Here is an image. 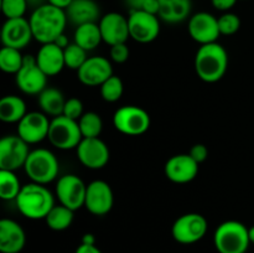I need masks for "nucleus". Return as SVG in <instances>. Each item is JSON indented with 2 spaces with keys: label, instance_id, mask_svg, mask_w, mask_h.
Returning <instances> with one entry per match:
<instances>
[{
  "label": "nucleus",
  "instance_id": "nucleus-1",
  "mask_svg": "<svg viewBox=\"0 0 254 253\" xmlns=\"http://www.w3.org/2000/svg\"><path fill=\"white\" fill-rule=\"evenodd\" d=\"M29 21L34 40L45 45L55 42L57 37L64 34L68 19L64 10L46 2L34 9Z\"/></svg>",
  "mask_w": 254,
  "mask_h": 253
},
{
  "label": "nucleus",
  "instance_id": "nucleus-2",
  "mask_svg": "<svg viewBox=\"0 0 254 253\" xmlns=\"http://www.w3.org/2000/svg\"><path fill=\"white\" fill-rule=\"evenodd\" d=\"M228 68V54L222 45H202L195 56V71L198 78L207 83H215L223 78Z\"/></svg>",
  "mask_w": 254,
  "mask_h": 253
},
{
  "label": "nucleus",
  "instance_id": "nucleus-3",
  "mask_svg": "<svg viewBox=\"0 0 254 253\" xmlns=\"http://www.w3.org/2000/svg\"><path fill=\"white\" fill-rule=\"evenodd\" d=\"M15 201L20 213L29 220H45L55 206L51 191L45 185L36 183L22 186Z\"/></svg>",
  "mask_w": 254,
  "mask_h": 253
},
{
  "label": "nucleus",
  "instance_id": "nucleus-4",
  "mask_svg": "<svg viewBox=\"0 0 254 253\" xmlns=\"http://www.w3.org/2000/svg\"><path fill=\"white\" fill-rule=\"evenodd\" d=\"M213 245L218 253H246L251 246L248 228L240 221H225L216 228Z\"/></svg>",
  "mask_w": 254,
  "mask_h": 253
},
{
  "label": "nucleus",
  "instance_id": "nucleus-5",
  "mask_svg": "<svg viewBox=\"0 0 254 253\" xmlns=\"http://www.w3.org/2000/svg\"><path fill=\"white\" fill-rule=\"evenodd\" d=\"M24 170L32 183L47 185L59 176V160L49 149H35L30 151Z\"/></svg>",
  "mask_w": 254,
  "mask_h": 253
},
{
  "label": "nucleus",
  "instance_id": "nucleus-6",
  "mask_svg": "<svg viewBox=\"0 0 254 253\" xmlns=\"http://www.w3.org/2000/svg\"><path fill=\"white\" fill-rule=\"evenodd\" d=\"M151 119L145 109L138 106H123L113 116V126L119 133L138 136L150 128Z\"/></svg>",
  "mask_w": 254,
  "mask_h": 253
},
{
  "label": "nucleus",
  "instance_id": "nucleus-7",
  "mask_svg": "<svg viewBox=\"0 0 254 253\" xmlns=\"http://www.w3.org/2000/svg\"><path fill=\"white\" fill-rule=\"evenodd\" d=\"M47 139L55 148L60 150H69V149H76L83 136L78 122L64 116H60L51 119Z\"/></svg>",
  "mask_w": 254,
  "mask_h": 253
},
{
  "label": "nucleus",
  "instance_id": "nucleus-8",
  "mask_svg": "<svg viewBox=\"0 0 254 253\" xmlns=\"http://www.w3.org/2000/svg\"><path fill=\"white\" fill-rule=\"evenodd\" d=\"M208 222L205 216L196 212L185 213L174 222L171 235L181 245H193L206 236Z\"/></svg>",
  "mask_w": 254,
  "mask_h": 253
},
{
  "label": "nucleus",
  "instance_id": "nucleus-9",
  "mask_svg": "<svg viewBox=\"0 0 254 253\" xmlns=\"http://www.w3.org/2000/svg\"><path fill=\"white\" fill-rule=\"evenodd\" d=\"M130 39L139 44H149L160 34V19L158 15L144 10H130L128 16Z\"/></svg>",
  "mask_w": 254,
  "mask_h": 253
},
{
  "label": "nucleus",
  "instance_id": "nucleus-10",
  "mask_svg": "<svg viewBox=\"0 0 254 253\" xmlns=\"http://www.w3.org/2000/svg\"><path fill=\"white\" fill-rule=\"evenodd\" d=\"M30 154L29 144L19 135H5L0 140V170L16 171L24 168Z\"/></svg>",
  "mask_w": 254,
  "mask_h": 253
},
{
  "label": "nucleus",
  "instance_id": "nucleus-11",
  "mask_svg": "<svg viewBox=\"0 0 254 253\" xmlns=\"http://www.w3.org/2000/svg\"><path fill=\"white\" fill-rule=\"evenodd\" d=\"M16 86L22 93L39 96L47 87V76L37 64L36 59L26 55L20 71L15 74Z\"/></svg>",
  "mask_w": 254,
  "mask_h": 253
},
{
  "label": "nucleus",
  "instance_id": "nucleus-12",
  "mask_svg": "<svg viewBox=\"0 0 254 253\" xmlns=\"http://www.w3.org/2000/svg\"><path fill=\"white\" fill-rule=\"evenodd\" d=\"M87 185L79 176L66 174L57 180L56 196L60 203L72 211H77L84 206Z\"/></svg>",
  "mask_w": 254,
  "mask_h": 253
},
{
  "label": "nucleus",
  "instance_id": "nucleus-13",
  "mask_svg": "<svg viewBox=\"0 0 254 253\" xmlns=\"http://www.w3.org/2000/svg\"><path fill=\"white\" fill-rule=\"evenodd\" d=\"M76 153L79 163L92 170L104 168L111 158L109 148L101 138H83Z\"/></svg>",
  "mask_w": 254,
  "mask_h": 253
},
{
  "label": "nucleus",
  "instance_id": "nucleus-14",
  "mask_svg": "<svg viewBox=\"0 0 254 253\" xmlns=\"http://www.w3.org/2000/svg\"><path fill=\"white\" fill-rule=\"evenodd\" d=\"M114 195L111 185L103 180H94L87 185L84 207L94 216H104L113 208Z\"/></svg>",
  "mask_w": 254,
  "mask_h": 253
},
{
  "label": "nucleus",
  "instance_id": "nucleus-15",
  "mask_svg": "<svg viewBox=\"0 0 254 253\" xmlns=\"http://www.w3.org/2000/svg\"><path fill=\"white\" fill-rule=\"evenodd\" d=\"M188 30L191 39L201 46L217 42L218 37L221 36L218 19L207 11L193 14L189 20Z\"/></svg>",
  "mask_w": 254,
  "mask_h": 253
},
{
  "label": "nucleus",
  "instance_id": "nucleus-16",
  "mask_svg": "<svg viewBox=\"0 0 254 253\" xmlns=\"http://www.w3.org/2000/svg\"><path fill=\"white\" fill-rule=\"evenodd\" d=\"M51 121L42 112H30L17 123V135L27 144H37L47 139Z\"/></svg>",
  "mask_w": 254,
  "mask_h": 253
},
{
  "label": "nucleus",
  "instance_id": "nucleus-17",
  "mask_svg": "<svg viewBox=\"0 0 254 253\" xmlns=\"http://www.w3.org/2000/svg\"><path fill=\"white\" fill-rule=\"evenodd\" d=\"M99 29H101L102 39L109 46L118 44H126L130 37L129 34L128 17L119 12L112 11L103 15L99 20Z\"/></svg>",
  "mask_w": 254,
  "mask_h": 253
},
{
  "label": "nucleus",
  "instance_id": "nucleus-18",
  "mask_svg": "<svg viewBox=\"0 0 254 253\" xmlns=\"http://www.w3.org/2000/svg\"><path fill=\"white\" fill-rule=\"evenodd\" d=\"M111 76H113V67L111 61L103 56L88 57L77 71L78 81L88 87L101 86Z\"/></svg>",
  "mask_w": 254,
  "mask_h": 253
},
{
  "label": "nucleus",
  "instance_id": "nucleus-19",
  "mask_svg": "<svg viewBox=\"0 0 254 253\" xmlns=\"http://www.w3.org/2000/svg\"><path fill=\"white\" fill-rule=\"evenodd\" d=\"M34 39L30 21L25 17L6 19L1 29V42L5 47L22 50Z\"/></svg>",
  "mask_w": 254,
  "mask_h": 253
},
{
  "label": "nucleus",
  "instance_id": "nucleus-20",
  "mask_svg": "<svg viewBox=\"0 0 254 253\" xmlns=\"http://www.w3.org/2000/svg\"><path fill=\"white\" fill-rule=\"evenodd\" d=\"M198 165L190 154H178L166 161L164 171L171 183L188 184L197 176Z\"/></svg>",
  "mask_w": 254,
  "mask_h": 253
},
{
  "label": "nucleus",
  "instance_id": "nucleus-21",
  "mask_svg": "<svg viewBox=\"0 0 254 253\" xmlns=\"http://www.w3.org/2000/svg\"><path fill=\"white\" fill-rule=\"evenodd\" d=\"M26 243L25 231L16 221L2 218L0 221V252L20 253Z\"/></svg>",
  "mask_w": 254,
  "mask_h": 253
},
{
  "label": "nucleus",
  "instance_id": "nucleus-22",
  "mask_svg": "<svg viewBox=\"0 0 254 253\" xmlns=\"http://www.w3.org/2000/svg\"><path fill=\"white\" fill-rule=\"evenodd\" d=\"M36 62L47 77L56 76L64 68V52L56 44H45L36 55Z\"/></svg>",
  "mask_w": 254,
  "mask_h": 253
},
{
  "label": "nucleus",
  "instance_id": "nucleus-23",
  "mask_svg": "<svg viewBox=\"0 0 254 253\" xmlns=\"http://www.w3.org/2000/svg\"><path fill=\"white\" fill-rule=\"evenodd\" d=\"M64 11L68 21L76 27L101 20V9L94 0H73Z\"/></svg>",
  "mask_w": 254,
  "mask_h": 253
},
{
  "label": "nucleus",
  "instance_id": "nucleus-24",
  "mask_svg": "<svg viewBox=\"0 0 254 253\" xmlns=\"http://www.w3.org/2000/svg\"><path fill=\"white\" fill-rule=\"evenodd\" d=\"M159 19L169 24H178L189 17L191 12V0H159Z\"/></svg>",
  "mask_w": 254,
  "mask_h": 253
},
{
  "label": "nucleus",
  "instance_id": "nucleus-25",
  "mask_svg": "<svg viewBox=\"0 0 254 253\" xmlns=\"http://www.w3.org/2000/svg\"><path fill=\"white\" fill-rule=\"evenodd\" d=\"M66 101L67 99H64V93L55 87H46L37 98L42 113L52 117V118L64 114Z\"/></svg>",
  "mask_w": 254,
  "mask_h": 253
},
{
  "label": "nucleus",
  "instance_id": "nucleus-26",
  "mask_svg": "<svg viewBox=\"0 0 254 253\" xmlns=\"http://www.w3.org/2000/svg\"><path fill=\"white\" fill-rule=\"evenodd\" d=\"M27 114L24 99L9 94L0 99V121L4 123H19Z\"/></svg>",
  "mask_w": 254,
  "mask_h": 253
},
{
  "label": "nucleus",
  "instance_id": "nucleus-27",
  "mask_svg": "<svg viewBox=\"0 0 254 253\" xmlns=\"http://www.w3.org/2000/svg\"><path fill=\"white\" fill-rule=\"evenodd\" d=\"M74 42L86 51H92L99 46L103 39H102L101 29L97 22H89V24L79 25L76 27L73 35Z\"/></svg>",
  "mask_w": 254,
  "mask_h": 253
},
{
  "label": "nucleus",
  "instance_id": "nucleus-28",
  "mask_svg": "<svg viewBox=\"0 0 254 253\" xmlns=\"http://www.w3.org/2000/svg\"><path fill=\"white\" fill-rule=\"evenodd\" d=\"M74 218V211L66 207L64 205H55L49 215L46 216L45 221L49 228L54 231H64L71 227Z\"/></svg>",
  "mask_w": 254,
  "mask_h": 253
},
{
  "label": "nucleus",
  "instance_id": "nucleus-29",
  "mask_svg": "<svg viewBox=\"0 0 254 253\" xmlns=\"http://www.w3.org/2000/svg\"><path fill=\"white\" fill-rule=\"evenodd\" d=\"M22 186L15 171L0 170V197L2 200H16Z\"/></svg>",
  "mask_w": 254,
  "mask_h": 253
},
{
  "label": "nucleus",
  "instance_id": "nucleus-30",
  "mask_svg": "<svg viewBox=\"0 0 254 253\" xmlns=\"http://www.w3.org/2000/svg\"><path fill=\"white\" fill-rule=\"evenodd\" d=\"M24 59L21 50L4 46L0 50V68L5 73L16 74L22 67Z\"/></svg>",
  "mask_w": 254,
  "mask_h": 253
},
{
  "label": "nucleus",
  "instance_id": "nucleus-31",
  "mask_svg": "<svg viewBox=\"0 0 254 253\" xmlns=\"http://www.w3.org/2000/svg\"><path fill=\"white\" fill-rule=\"evenodd\" d=\"M79 129L83 138H99L103 130V121L96 112H87L79 118Z\"/></svg>",
  "mask_w": 254,
  "mask_h": 253
},
{
  "label": "nucleus",
  "instance_id": "nucleus-32",
  "mask_svg": "<svg viewBox=\"0 0 254 253\" xmlns=\"http://www.w3.org/2000/svg\"><path fill=\"white\" fill-rule=\"evenodd\" d=\"M101 88V96L108 103H114L122 98L124 92L123 81L118 76H111L107 81L99 86Z\"/></svg>",
  "mask_w": 254,
  "mask_h": 253
},
{
  "label": "nucleus",
  "instance_id": "nucleus-33",
  "mask_svg": "<svg viewBox=\"0 0 254 253\" xmlns=\"http://www.w3.org/2000/svg\"><path fill=\"white\" fill-rule=\"evenodd\" d=\"M64 63L66 67L71 69H76L78 71L82 66H83L84 62L87 61V51L84 49H82L81 46L73 42V44H69L68 47L64 50Z\"/></svg>",
  "mask_w": 254,
  "mask_h": 253
},
{
  "label": "nucleus",
  "instance_id": "nucleus-34",
  "mask_svg": "<svg viewBox=\"0 0 254 253\" xmlns=\"http://www.w3.org/2000/svg\"><path fill=\"white\" fill-rule=\"evenodd\" d=\"M27 6H29L27 0H1L2 14L6 19L24 17Z\"/></svg>",
  "mask_w": 254,
  "mask_h": 253
},
{
  "label": "nucleus",
  "instance_id": "nucleus-35",
  "mask_svg": "<svg viewBox=\"0 0 254 253\" xmlns=\"http://www.w3.org/2000/svg\"><path fill=\"white\" fill-rule=\"evenodd\" d=\"M218 27H220L221 35H225V36L235 35L241 29L240 16L235 14V12H223L218 17Z\"/></svg>",
  "mask_w": 254,
  "mask_h": 253
},
{
  "label": "nucleus",
  "instance_id": "nucleus-36",
  "mask_svg": "<svg viewBox=\"0 0 254 253\" xmlns=\"http://www.w3.org/2000/svg\"><path fill=\"white\" fill-rule=\"evenodd\" d=\"M83 114V103H82V101H79L78 98L67 99L62 116L78 122Z\"/></svg>",
  "mask_w": 254,
  "mask_h": 253
},
{
  "label": "nucleus",
  "instance_id": "nucleus-37",
  "mask_svg": "<svg viewBox=\"0 0 254 253\" xmlns=\"http://www.w3.org/2000/svg\"><path fill=\"white\" fill-rule=\"evenodd\" d=\"M129 55V47L126 44H118L111 46V51H109V56H111L112 61H114L116 63H124L126 61H128Z\"/></svg>",
  "mask_w": 254,
  "mask_h": 253
},
{
  "label": "nucleus",
  "instance_id": "nucleus-38",
  "mask_svg": "<svg viewBox=\"0 0 254 253\" xmlns=\"http://www.w3.org/2000/svg\"><path fill=\"white\" fill-rule=\"evenodd\" d=\"M190 156L196 161L197 164L203 163L208 156V149L203 144H195L192 148L190 149Z\"/></svg>",
  "mask_w": 254,
  "mask_h": 253
},
{
  "label": "nucleus",
  "instance_id": "nucleus-39",
  "mask_svg": "<svg viewBox=\"0 0 254 253\" xmlns=\"http://www.w3.org/2000/svg\"><path fill=\"white\" fill-rule=\"evenodd\" d=\"M238 0H211V4L218 11L227 12L237 4Z\"/></svg>",
  "mask_w": 254,
  "mask_h": 253
},
{
  "label": "nucleus",
  "instance_id": "nucleus-40",
  "mask_svg": "<svg viewBox=\"0 0 254 253\" xmlns=\"http://www.w3.org/2000/svg\"><path fill=\"white\" fill-rule=\"evenodd\" d=\"M74 253H102V251L94 245H89V243H81L77 247Z\"/></svg>",
  "mask_w": 254,
  "mask_h": 253
},
{
  "label": "nucleus",
  "instance_id": "nucleus-41",
  "mask_svg": "<svg viewBox=\"0 0 254 253\" xmlns=\"http://www.w3.org/2000/svg\"><path fill=\"white\" fill-rule=\"evenodd\" d=\"M72 1L73 0H47L46 2H49L50 5H54L56 7H60L62 10H66L72 4Z\"/></svg>",
  "mask_w": 254,
  "mask_h": 253
},
{
  "label": "nucleus",
  "instance_id": "nucleus-42",
  "mask_svg": "<svg viewBox=\"0 0 254 253\" xmlns=\"http://www.w3.org/2000/svg\"><path fill=\"white\" fill-rule=\"evenodd\" d=\"M146 1L148 0H126V4L130 7V10H143Z\"/></svg>",
  "mask_w": 254,
  "mask_h": 253
},
{
  "label": "nucleus",
  "instance_id": "nucleus-43",
  "mask_svg": "<svg viewBox=\"0 0 254 253\" xmlns=\"http://www.w3.org/2000/svg\"><path fill=\"white\" fill-rule=\"evenodd\" d=\"M54 44H56L57 46L61 47L62 50H64V49H66V47H68V46H69L68 37H67L66 35H64V34H62L61 36H59V37H57L56 40H55Z\"/></svg>",
  "mask_w": 254,
  "mask_h": 253
},
{
  "label": "nucleus",
  "instance_id": "nucleus-44",
  "mask_svg": "<svg viewBox=\"0 0 254 253\" xmlns=\"http://www.w3.org/2000/svg\"><path fill=\"white\" fill-rule=\"evenodd\" d=\"M82 243H89V245H94V237L92 235H86L82 240Z\"/></svg>",
  "mask_w": 254,
  "mask_h": 253
},
{
  "label": "nucleus",
  "instance_id": "nucleus-45",
  "mask_svg": "<svg viewBox=\"0 0 254 253\" xmlns=\"http://www.w3.org/2000/svg\"><path fill=\"white\" fill-rule=\"evenodd\" d=\"M248 232H250L251 245H254V225H253L251 228H248Z\"/></svg>",
  "mask_w": 254,
  "mask_h": 253
}]
</instances>
